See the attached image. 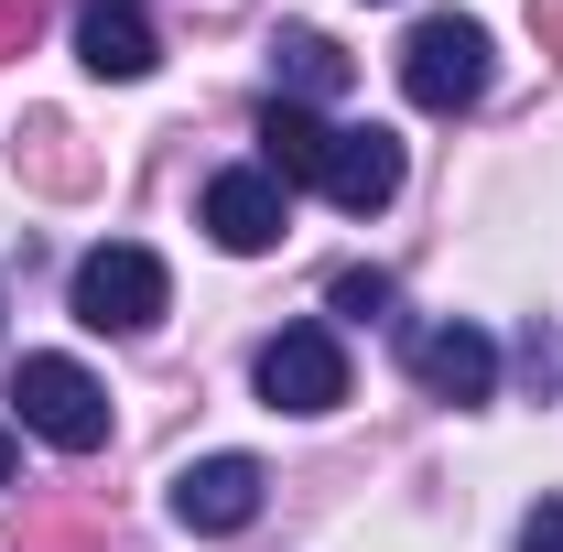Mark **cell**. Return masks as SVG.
<instances>
[{"label":"cell","instance_id":"obj_1","mask_svg":"<svg viewBox=\"0 0 563 552\" xmlns=\"http://www.w3.org/2000/svg\"><path fill=\"white\" fill-rule=\"evenodd\" d=\"M401 98L433 109V120L477 109V98H488V22H466V11L412 22V44H401Z\"/></svg>","mask_w":563,"mask_h":552},{"label":"cell","instance_id":"obj_2","mask_svg":"<svg viewBox=\"0 0 563 552\" xmlns=\"http://www.w3.org/2000/svg\"><path fill=\"white\" fill-rule=\"evenodd\" d=\"M163 303H174V272L141 239H109V250L76 261V325H98V336H141Z\"/></svg>","mask_w":563,"mask_h":552},{"label":"cell","instance_id":"obj_3","mask_svg":"<svg viewBox=\"0 0 563 552\" xmlns=\"http://www.w3.org/2000/svg\"><path fill=\"white\" fill-rule=\"evenodd\" d=\"M11 401H22V422H33L44 444H66V455H98V444H109V390H98L76 357H22Z\"/></svg>","mask_w":563,"mask_h":552},{"label":"cell","instance_id":"obj_4","mask_svg":"<svg viewBox=\"0 0 563 552\" xmlns=\"http://www.w3.org/2000/svg\"><path fill=\"white\" fill-rule=\"evenodd\" d=\"M261 401L272 412H336L347 401V346L325 336V325H282L261 346Z\"/></svg>","mask_w":563,"mask_h":552},{"label":"cell","instance_id":"obj_5","mask_svg":"<svg viewBox=\"0 0 563 552\" xmlns=\"http://www.w3.org/2000/svg\"><path fill=\"white\" fill-rule=\"evenodd\" d=\"M282 228H292V185L261 174V163H239V174H217L207 185V239L217 250H239V261H261Z\"/></svg>","mask_w":563,"mask_h":552},{"label":"cell","instance_id":"obj_6","mask_svg":"<svg viewBox=\"0 0 563 552\" xmlns=\"http://www.w3.org/2000/svg\"><path fill=\"white\" fill-rule=\"evenodd\" d=\"M261 466H250V455H196V466H185V477H174V520H185V531H207V542H228V531H250V520H261Z\"/></svg>","mask_w":563,"mask_h":552},{"label":"cell","instance_id":"obj_7","mask_svg":"<svg viewBox=\"0 0 563 552\" xmlns=\"http://www.w3.org/2000/svg\"><path fill=\"white\" fill-rule=\"evenodd\" d=\"M76 55H87V76L131 87V76L163 66V33H152V11H141V0H76Z\"/></svg>","mask_w":563,"mask_h":552},{"label":"cell","instance_id":"obj_8","mask_svg":"<svg viewBox=\"0 0 563 552\" xmlns=\"http://www.w3.org/2000/svg\"><path fill=\"white\" fill-rule=\"evenodd\" d=\"M314 196H325V207H347V217H379L390 196H401V141H390V131H336V141H325Z\"/></svg>","mask_w":563,"mask_h":552},{"label":"cell","instance_id":"obj_9","mask_svg":"<svg viewBox=\"0 0 563 552\" xmlns=\"http://www.w3.org/2000/svg\"><path fill=\"white\" fill-rule=\"evenodd\" d=\"M412 379L433 401H488L498 390V346L477 336V325H422L412 336Z\"/></svg>","mask_w":563,"mask_h":552},{"label":"cell","instance_id":"obj_10","mask_svg":"<svg viewBox=\"0 0 563 552\" xmlns=\"http://www.w3.org/2000/svg\"><path fill=\"white\" fill-rule=\"evenodd\" d=\"M325 120H314V109H303V98H272V109H261V174H282V185H314V174H325Z\"/></svg>","mask_w":563,"mask_h":552},{"label":"cell","instance_id":"obj_11","mask_svg":"<svg viewBox=\"0 0 563 552\" xmlns=\"http://www.w3.org/2000/svg\"><path fill=\"white\" fill-rule=\"evenodd\" d=\"M272 66H282V98H347V44H325V33H272Z\"/></svg>","mask_w":563,"mask_h":552},{"label":"cell","instance_id":"obj_12","mask_svg":"<svg viewBox=\"0 0 563 552\" xmlns=\"http://www.w3.org/2000/svg\"><path fill=\"white\" fill-rule=\"evenodd\" d=\"M22 174H33V185H55V196H76L98 163L76 152V131H66V120H33V131H22Z\"/></svg>","mask_w":563,"mask_h":552},{"label":"cell","instance_id":"obj_13","mask_svg":"<svg viewBox=\"0 0 563 552\" xmlns=\"http://www.w3.org/2000/svg\"><path fill=\"white\" fill-rule=\"evenodd\" d=\"M336 314H357V325H368V314H390V272H368V261L336 272Z\"/></svg>","mask_w":563,"mask_h":552},{"label":"cell","instance_id":"obj_14","mask_svg":"<svg viewBox=\"0 0 563 552\" xmlns=\"http://www.w3.org/2000/svg\"><path fill=\"white\" fill-rule=\"evenodd\" d=\"M520 552H563V498H542V509L520 520Z\"/></svg>","mask_w":563,"mask_h":552},{"label":"cell","instance_id":"obj_15","mask_svg":"<svg viewBox=\"0 0 563 552\" xmlns=\"http://www.w3.org/2000/svg\"><path fill=\"white\" fill-rule=\"evenodd\" d=\"M11 44H33V0H0V55Z\"/></svg>","mask_w":563,"mask_h":552},{"label":"cell","instance_id":"obj_16","mask_svg":"<svg viewBox=\"0 0 563 552\" xmlns=\"http://www.w3.org/2000/svg\"><path fill=\"white\" fill-rule=\"evenodd\" d=\"M531 33H542V55H563V0H531Z\"/></svg>","mask_w":563,"mask_h":552},{"label":"cell","instance_id":"obj_17","mask_svg":"<svg viewBox=\"0 0 563 552\" xmlns=\"http://www.w3.org/2000/svg\"><path fill=\"white\" fill-rule=\"evenodd\" d=\"M0 487H11V433H0Z\"/></svg>","mask_w":563,"mask_h":552}]
</instances>
